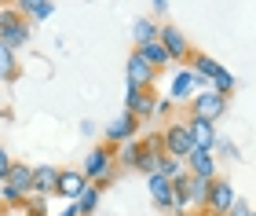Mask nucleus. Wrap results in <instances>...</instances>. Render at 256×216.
<instances>
[{"instance_id":"obj_1","label":"nucleus","mask_w":256,"mask_h":216,"mask_svg":"<svg viewBox=\"0 0 256 216\" xmlns=\"http://www.w3.org/2000/svg\"><path fill=\"white\" fill-rule=\"evenodd\" d=\"M114 162H118V150L106 143V146H96L88 158H84V165H80V172H84V180L96 190H106L114 184Z\"/></svg>"},{"instance_id":"obj_2","label":"nucleus","mask_w":256,"mask_h":216,"mask_svg":"<svg viewBox=\"0 0 256 216\" xmlns=\"http://www.w3.org/2000/svg\"><path fill=\"white\" fill-rule=\"evenodd\" d=\"M26 40H30V18L15 4H4L0 8V48L18 52Z\"/></svg>"},{"instance_id":"obj_3","label":"nucleus","mask_w":256,"mask_h":216,"mask_svg":"<svg viewBox=\"0 0 256 216\" xmlns=\"http://www.w3.org/2000/svg\"><path fill=\"white\" fill-rule=\"evenodd\" d=\"M158 40H161V48H165L168 55V62H180V66H187L190 62V40H187V33H183L180 26H172V22H161V30H158Z\"/></svg>"},{"instance_id":"obj_4","label":"nucleus","mask_w":256,"mask_h":216,"mask_svg":"<svg viewBox=\"0 0 256 216\" xmlns=\"http://www.w3.org/2000/svg\"><path fill=\"white\" fill-rule=\"evenodd\" d=\"M227 114V99L224 96H216V92H198L194 96V103H190V118L198 121H208V124H216L220 118Z\"/></svg>"},{"instance_id":"obj_5","label":"nucleus","mask_w":256,"mask_h":216,"mask_svg":"<svg viewBox=\"0 0 256 216\" xmlns=\"http://www.w3.org/2000/svg\"><path fill=\"white\" fill-rule=\"evenodd\" d=\"M154 110H158L154 88H132V84H128V92H124V114H132L136 121H146Z\"/></svg>"},{"instance_id":"obj_6","label":"nucleus","mask_w":256,"mask_h":216,"mask_svg":"<svg viewBox=\"0 0 256 216\" xmlns=\"http://www.w3.org/2000/svg\"><path fill=\"white\" fill-rule=\"evenodd\" d=\"M234 187H230V180H212L208 184V194H205V212H216V216H227V209L234 206Z\"/></svg>"},{"instance_id":"obj_7","label":"nucleus","mask_w":256,"mask_h":216,"mask_svg":"<svg viewBox=\"0 0 256 216\" xmlns=\"http://www.w3.org/2000/svg\"><path fill=\"white\" fill-rule=\"evenodd\" d=\"M165 136V154L168 158H187L194 150V143H190V132H187V121H168V128L161 132Z\"/></svg>"},{"instance_id":"obj_8","label":"nucleus","mask_w":256,"mask_h":216,"mask_svg":"<svg viewBox=\"0 0 256 216\" xmlns=\"http://www.w3.org/2000/svg\"><path fill=\"white\" fill-rule=\"evenodd\" d=\"M92 184L84 180V172H80V168H59V184H55V194L59 198H66L70 206H74V202L84 194Z\"/></svg>"},{"instance_id":"obj_9","label":"nucleus","mask_w":256,"mask_h":216,"mask_svg":"<svg viewBox=\"0 0 256 216\" xmlns=\"http://www.w3.org/2000/svg\"><path fill=\"white\" fill-rule=\"evenodd\" d=\"M183 172L194 176V180H208V184H212V180H216L212 154H208V150H190L187 158H183Z\"/></svg>"},{"instance_id":"obj_10","label":"nucleus","mask_w":256,"mask_h":216,"mask_svg":"<svg viewBox=\"0 0 256 216\" xmlns=\"http://www.w3.org/2000/svg\"><path fill=\"white\" fill-rule=\"evenodd\" d=\"M187 132H190L194 150H208V154H212V146H220V132H216V124H208V121L187 118Z\"/></svg>"},{"instance_id":"obj_11","label":"nucleus","mask_w":256,"mask_h":216,"mask_svg":"<svg viewBox=\"0 0 256 216\" xmlns=\"http://www.w3.org/2000/svg\"><path fill=\"white\" fill-rule=\"evenodd\" d=\"M136 132H139V121L132 118V114H121V118H114L106 124V140L110 143H132Z\"/></svg>"},{"instance_id":"obj_12","label":"nucleus","mask_w":256,"mask_h":216,"mask_svg":"<svg viewBox=\"0 0 256 216\" xmlns=\"http://www.w3.org/2000/svg\"><path fill=\"white\" fill-rule=\"evenodd\" d=\"M124 74H128V84H132V88H150V84H154V77H158V70H150V66H146L143 59H139L136 52L128 55Z\"/></svg>"},{"instance_id":"obj_13","label":"nucleus","mask_w":256,"mask_h":216,"mask_svg":"<svg viewBox=\"0 0 256 216\" xmlns=\"http://www.w3.org/2000/svg\"><path fill=\"white\" fill-rule=\"evenodd\" d=\"M4 184H8L11 190H15V194H18L22 202H26V198H30V190H33V168H30V165H22V162H15Z\"/></svg>"},{"instance_id":"obj_14","label":"nucleus","mask_w":256,"mask_h":216,"mask_svg":"<svg viewBox=\"0 0 256 216\" xmlns=\"http://www.w3.org/2000/svg\"><path fill=\"white\" fill-rule=\"evenodd\" d=\"M55 184H59V168L40 165V168H33V190H30V194H37V198H52V194H55Z\"/></svg>"},{"instance_id":"obj_15","label":"nucleus","mask_w":256,"mask_h":216,"mask_svg":"<svg viewBox=\"0 0 256 216\" xmlns=\"http://www.w3.org/2000/svg\"><path fill=\"white\" fill-rule=\"evenodd\" d=\"M146 184H150V198H154V206L161 212H172V180L154 172V176H146Z\"/></svg>"},{"instance_id":"obj_16","label":"nucleus","mask_w":256,"mask_h":216,"mask_svg":"<svg viewBox=\"0 0 256 216\" xmlns=\"http://www.w3.org/2000/svg\"><path fill=\"white\" fill-rule=\"evenodd\" d=\"M187 66H190V74H194V77H202V81H216V77L224 74V66H220L212 55H205V52H194Z\"/></svg>"},{"instance_id":"obj_17","label":"nucleus","mask_w":256,"mask_h":216,"mask_svg":"<svg viewBox=\"0 0 256 216\" xmlns=\"http://www.w3.org/2000/svg\"><path fill=\"white\" fill-rule=\"evenodd\" d=\"M143 158H146V146H143V140L121 143V150H118V162H121L124 168H136V172H139V165H143Z\"/></svg>"},{"instance_id":"obj_18","label":"nucleus","mask_w":256,"mask_h":216,"mask_svg":"<svg viewBox=\"0 0 256 216\" xmlns=\"http://www.w3.org/2000/svg\"><path fill=\"white\" fill-rule=\"evenodd\" d=\"M136 55L143 59L150 70H165V66H172L168 62V55H165V48H161V40H154V44H143V48H136Z\"/></svg>"},{"instance_id":"obj_19","label":"nucleus","mask_w":256,"mask_h":216,"mask_svg":"<svg viewBox=\"0 0 256 216\" xmlns=\"http://www.w3.org/2000/svg\"><path fill=\"white\" fill-rule=\"evenodd\" d=\"M15 8H18L26 18H37V22H44V18L55 15V4H52V0H18Z\"/></svg>"},{"instance_id":"obj_20","label":"nucleus","mask_w":256,"mask_h":216,"mask_svg":"<svg viewBox=\"0 0 256 216\" xmlns=\"http://www.w3.org/2000/svg\"><path fill=\"white\" fill-rule=\"evenodd\" d=\"M202 81V77H194L190 74V66H183V70L172 77V99H187L190 92H194V84Z\"/></svg>"},{"instance_id":"obj_21","label":"nucleus","mask_w":256,"mask_h":216,"mask_svg":"<svg viewBox=\"0 0 256 216\" xmlns=\"http://www.w3.org/2000/svg\"><path fill=\"white\" fill-rule=\"evenodd\" d=\"M158 22L154 18H136V26H132V37H136V48H143V44H154L158 40Z\"/></svg>"},{"instance_id":"obj_22","label":"nucleus","mask_w":256,"mask_h":216,"mask_svg":"<svg viewBox=\"0 0 256 216\" xmlns=\"http://www.w3.org/2000/svg\"><path fill=\"white\" fill-rule=\"evenodd\" d=\"M18 59H15V52H8V48H0V81H18Z\"/></svg>"},{"instance_id":"obj_23","label":"nucleus","mask_w":256,"mask_h":216,"mask_svg":"<svg viewBox=\"0 0 256 216\" xmlns=\"http://www.w3.org/2000/svg\"><path fill=\"white\" fill-rule=\"evenodd\" d=\"M74 206H77V212H80V216H92V212H96V206H99V190H96V187H88L84 194L74 202Z\"/></svg>"},{"instance_id":"obj_24","label":"nucleus","mask_w":256,"mask_h":216,"mask_svg":"<svg viewBox=\"0 0 256 216\" xmlns=\"http://www.w3.org/2000/svg\"><path fill=\"white\" fill-rule=\"evenodd\" d=\"M205 194H208V180H194L190 176V206L205 209Z\"/></svg>"},{"instance_id":"obj_25","label":"nucleus","mask_w":256,"mask_h":216,"mask_svg":"<svg viewBox=\"0 0 256 216\" xmlns=\"http://www.w3.org/2000/svg\"><path fill=\"white\" fill-rule=\"evenodd\" d=\"M208 92H216V96H224V99H227L230 92H234V74H227V70H224V74H220L216 81H212V88H208Z\"/></svg>"},{"instance_id":"obj_26","label":"nucleus","mask_w":256,"mask_h":216,"mask_svg":"<svg viewBox=\"0 0 256 216\" xmlns=\"http://www.w3.org/2000/svg\"><path fill=\"white\" fill-rule=\"evenodd\" d=\"M158 172L165 176V180H176V176H183V162H180V158H168V154H165V162L158 165Z\"/></svg>"},{"instance_id":"obj_27","label":"nucleus","mask_w":256,"mask_h":216,"mask_svg":"<svg viewBox=\"0 0 256 216\" xmlns=\"http://www.w3.org/2000/svg\"><path fill=\"white\" fill-rule=\"evenodd\" d=\"M22 209H26L30 216H44V198H37V194H30L26 202H22Z\"/></svg>"},{"instance_id":"obj_28","label":"nucleus","mask_w":256,"mask_h":216,"mask_svg":"<svg viewBox=\"0 0 256 216\" xmlns=\"http://www.w3.org/2000/svg\"><path fill=\"white\" fill-rule=\"evenodd\" d=\"M11 165H15V162H11V154L4 150V146H0V184H4V180H8V172H11Z\"/></svg>"},{"instance_id":"obj_29","label":"nucleus","mask_w":256,"mask_h":216,"mask_svg":"<svg viewBox=\"0 0 256 216\" xmlns=\"http://www.w3.org/2000/svg\"><path fill=\"white\" fill-rule=\"evenodd\" d=\"M227 216H252V209H249V206H246L242 198H234V206L227 209Z\"/></svg>"},{"instance_id":"obj_30","label":"nucleus","mask_w":256,"mask_h":216,"mask_svg":"<svg viewBox=\"0 0 256 216\" xmlns=\"http://www.w3.org/2000/svg\"><path fill=\"white\" fill-rule=\"evenodd\" d=\"M150 8H154V15H165V11H168V0H154Z\"/></svg>"},{"instance_id":"obj_31","label":"nucleus","mask_w":256,"mask_h":216,"mask_svg":"<svg viewBox=\"0 0 256 216\" xmlns=\"http://www.w3.org/2000/svg\"><path fill=\"white\" fill-rule=\"evenodd\" d=\"M62 216H80V212H77V206H70V209H66Z\"/></svg>"},{"instance_id":"obj_32","label":"nucleus","mask_w":256,"mask_h":216,"mask_svg":"<svg viewBox=\"0 0 256 216\" xmlns=\"http://www.w3.org/2000/svg\"><path fill=\"white\" fill-rule=\"evenodd\" d=\"M161 216H180V212H161Z\"/></svg>"},{"instance_id":"obj_33","label":"nucleus","mask_w":256,"mask_h":216,"mask_svg":"<svg viewBox=\"0 0 256 216\" xmlns=\"http://www.w3.org/2000/svg\"><path fill=\"white\" fill-rule=\"evenodd\" d=\"M205 216H216V212H205Z\"/></svg>"},{"instance_id":"obj_34","label":"nucleus","mask_w":256,"mask_h":216,"mask_svg":"<svg viewBox=\"0 0 256 216\" xmlns=\"http://www.w3.org/2000/svg\"><path fill=\"white\" fill-rule=\"evenodd\" d=\"M202 216H205V212H202Z\"/></svg>"},{"instance_id":"obj_35","label":"nucleus","mask_w":256,"mask_h":216,"mask_svg":"<svg viewBox=\"0 0 256 216\" xmlns=\"http://www.w3.org/2000/svg\"><path fill=\"white\" fill-rule=\"evenodd\" d=\"M252 216H256V212H252Z\"/></svg>"}]
</instances>
